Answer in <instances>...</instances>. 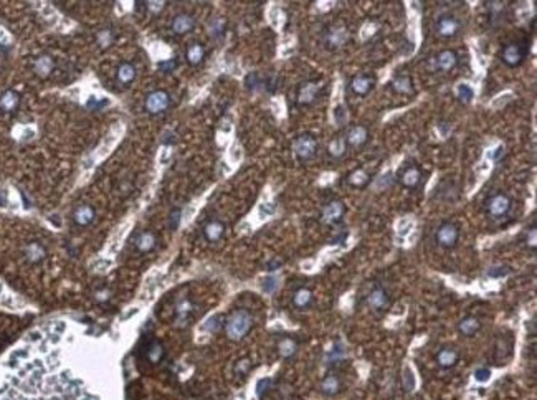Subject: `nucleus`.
<instances>
[{"label":"nucleus","instance_id":"7","mask_svg":"<svg viewBox=\"0 0 537 400\" xmlns=\"http://www.w3.org/2000/svg\"><path fill=\"white\" fill-rule=\"evenodd\" d=\"M486 210H488L489 215L494 217V218L504 217L506 213L511 210V198L506 194H496L488 200Z\"/></svg>","mask_w":537,"mask_h":400},{"label":"nucleus","instance_id":"51","mask_svg":"<svg viewBox=\"0 0 537 400\" xmlns=\"http://www.w3.org/2000/svg\"><path fill=\"white\" fill-rule=\"evenodd\" d=\"M503 152H504V147H503V146H498L494 151L488 152V157H491L493 161H499V157L503 155Z\"/></svg>","mask_w":537,"mask_h":400},{"label":"nucleus","instance_id":"20","mask_svg":"<svg viewBox=\"0 0 537 400\" xmlns=\"http://www.w3.org/2000/svg\"><path fill=\"white\" fill-rule=\"evenodd\" d=\"M18 105H20L18 93L9 90V91H4L2 94H0V111H5V113H13V111L18 108Z\"/></svg>","mask_w":537,"mask_h":400},{"label":"nucleus","instance_id":"30","mask_svg":"<svg viewBox=\"0 0 537 400\" xmlns=\"http://www.w3.org/2000/svg\"><path fill=\"white\" fill-rule=\"evenodd\" d=\"M136 78V68L131 63H123L117 68V81L123 85H131Z\"/></svg>","mask_w":537,"mask_h":400},{"label":"nucleus","instance_id":"15","mask_svg":"<svg viewBox=\"0 0 537 400\" xmlns=\"http://www.w3.org/2000/svg\"><path fill=\"white\" fill-rule=\"evenodd\" d=\"M24 255L30 263H40L47 256V250L38 242H30L24 248Z\"/></svg>","mask_w":537,"mask_h":400},{"label":"nucleus","instance_id":"41","mask_svg":"<svg viewBox=\"0 0 537 400\" xmlns=\"http://www.w3.org/2000/svg\"><path fill=\"white\" fill-rule=\"evenodd\" d=\"M332 116H334V121H335V124H339V126H342V124H344V123H346V119H347V114H346V108H344V106H337V108H335V109H334V113H332Z\"/></svg>","mask_w":537,"mask_h":400},{"label":"nucleus","instance_id":"5","mask_svg":"<svg viewBox=\"0 0 537 400\" xmlns=\"http://www.w3.org/2000/svg\"><path fill=\"white\" fill-rule=\"evenodd\" d=\"M146 111L151 114H161L170 106V96L164 90H155L146 96Z\"/></svg>","mask_w":537,"mask_h":400},{"label":"nucleus","instance_id":"17","mask_svg":"<svg viewBox=\"0 0 537 400\" xmlns=\"http://www.w3.org/2000/svg\"><path fill=\"white\" fill-rule=\"evenodd\" d=\"M192 313H193V305L189 299H182L178 303L175 309V323L178 328H185V326L189 324Z\"/></svg>","mask_w":537,"mask_h":400},{"label":"nucleus","instance_id":"54","mask_svg":"<svg viewBox=\"0 0 537 400\" xmlns=\"http://www.w3.org/2000/svg\"><path fill=\"white\" fill-rule=\"evenodd\" d=\"M531 247L535 248V230H534V228H532V232H531Z\"/></svg>","mask_w":537,"mask_h":400},{"label":"nucleus","instance_id":"6","mask_svg":"<svg viewBox=\"0 0 537 400\" xmlns=\"http://www.w3.org/2000/svg\"><path fill=\"white\" fill-rule=\"evenodd\" d=\"M460 240V230L453 224H442L436 230V242L443 248H453Z\"/></svg>","mask_w":537,"mask_h":400},{"label":"nucleus","instance_id":"46","mask_svg":"<svg viewBox=\"0 0 537 400\" xmlns=\"http://www.w3.org/2000/svg\"><path fill=\"white\" fill-rule=\"evenodd\" d=\"M181 217H182V212L178 209H175L172 213H170V227H172V230H175L178 224H181Z\"/></svg>","mask_w":537,"mask_h":400},{"label":"nucleus","instance_id":"9","mask_svg":"<svg viewBox=\"0 0 537 400\" xmlns=\"http://www.w3.org/2000/svg\"><path fill=\"white\" fill-rule=\"evenodd\" d=\"M367 305H369V308H372L374 311H384V309L389 308L390 298H389V294H387V291L384 290V288L377 286V288H374V290L369 293Z\"/></svg>","mask_w":537,"mask_h":400},{"label":"nucleus","instance_id":"22","mask_svg":"<svg viewBox=\"0 0 537 400\" xmlns=\"http://www.w3.org/2000/svg\"><path fill=\"white\" fill-rule=\"evenodd\" d=\"M341 390H342V382H341V379L335 374L327 375L326 379L323 381V384H321V392H323V394L327 395V397L337 395Z\"/></svg>","mask_w":537,"mask_h":400},{"label":"nucleus","instance_id":"35","mask_svg":"<svg viewBox=\"0 0 537 400\" xmlns=\"http://www.w3.org/2000/svg\"><path fill=\"white\" fill-rule=\"evenodd\" d=\"M346 152V143L342 137H335L332 143L329 144V154L334 155V157H341L342 154Z\"/></svg>","mask_w":537,"mask_h":400},{"label":"nucleus","instance_id":"2","mask_svg":"<svg viewBox=\"0 0 537 400\" xmlns=\"http://www.w3.org/2000/svg\"><path fill=\"white\" fill-rule=\"evenodd\" d=\"M251 328H253V316L247 309L233 311L225 323V332L228 339L232 341H242L248 334Z\"/></svg>","mask_w":537,"mask_h":400},{"label":"nucleus","instance_id":"32","mask_svg":"<svg viewBox=\"0 0 537 400\" xmlns=\"http://www.w3.org/2000/svg\"><path fill=\"white\" fill-rule=\"evenodd\" d=\"M392 85H393V90L397 93H400V94H408V93H412V90H413L412 79H410L407 75H400L397 78H393Z\"/></svg>","mask_w":537,"mask_h":400},{"label":"nucleus","instance_id":"24","mask_svg":"<svg viewBox=\"0 0 537 400\" xmlns=\"http://www.w3.org/2000/svg\"><path fill=\"white\" fill-rule=\"evenodd\" d=\"M317 91H319V85L316 83V81L304 83L300 90V94H297V101H300L301 105H309V103L316 99Z\"/></svg>","mask_w":537,"mask_h":400},{"label":"nucleus","instance_id":"25","mask_svg":"<svg viewBox=\"0 0 537 400\" xmlns=\"http://www.w3.org/2000/svg\"><path fill=\"white\" fill-rule=\"evenodd\" d=\"M480 329H481V323H480L478 317H474V316H468V317H465V319H461L458 324L460 334H463L466 337L476 334Z\"/></svg>","mask_w":537,"mask_h":400},{"label":"nucleus","instance_id":"43","mask_svg":"<svg viewBox=\"0 0 537 400\" xmlns=\"http://www.w3.org/2000/svg\"><path fill=\"white\" fill-rule=\"evenodd\" d=\"M489 377H491V370L486 367H480L474 370V379L478 382H488Z\"/></svg>","mask_w":537,"mask_h":400},{"label":"nucleus","instance_id":"44","mask_svg":"<svg viewBox=\"0 0 537 400\" xmlns=\"http://www.w3.org/2000/svg\"><path fill=\"white\" fill-rule=\"evenodd\" d=\"M223 28H225V20H223V18H217V20L212 22V25H210V33L215 35V36H218V35L223 32Z\"/></svg>","mask_w":537,"mask_h":400},{"label":"nucleus","instance_id":"53","mask_svg":"<svg viewBox=\"0 0 537 400\" xmlns=\"http://www.w3.org/2000/svg\"><path fill=\"white\" fill-rule=\"evenodd\" d=\"M440 129H442V136H446V134H448V129H451V128L445 126V123H443L442 126H440Z\"/></svg>","mask_w":537,"mask_h":400},{"label":"nucleus","instance_id":"3","mask_svg":"<svg viewBox=\"0 0 537 400\" xmlns=\"http://www.w3.org/2000/svg\"><path fill=\"white\" fill-rule=\"evenodd\" d=\"M526 55H527V47L524 45V43L512 42V43H508V45L503 48L501 60L508 66H511V68H514V66H519L524 62Z\"/></svg>","mask_w":537,"mask_h":400},{"label":"nucleus","instance_id":"49","mask_svg":"<svg viewBox=\"0 0 537 400\" xmlns=\"http://www.w3.org/2000/svg\"><path fill=\"white\" fill-rule=\"evenodd\" d=\"M220 316H213V317H210V319H208V323H207V326H205V328L208 329V331H217L218 328H220Z\"/></svg>","mask_w":537,"mask_h":400},{"label":"nucleus","instance_id":"29","mask_svg":"<svg viewBox=\"0 0 537 400\" xmlns=\"http://www.w3.org/2000/svg\"><path fill=\"white\" fill-rule=\"evenodd\" d=\"M164 354H166V351H164V346L159 343V341H151L146 349V355H147V361L151 362V364H159V362L164 359Z\"/></svg>","mask_w":537,"mask_h":400},{"label":"nucleus","instance_id":"23","mask_svg":"<svg viewBox=\"0 0 537 400\" xmlns=\"http://www.w3.org/2000/svg\"><path fill=\"white\" fill-rule=\"evenodd\" d=\"M369 139V131L364 126H354L352 129L347 132V143L352 147H361L367 143Z\"/></svg>","mask_w":537,"mask_h":400},{"label":"nucleus","instance_id":"8","mask_svg":"<svg viewBox=\"0 0 537 400\" xmlns=\"http://www.w3.org/2000/svg\"><path fill=\"white\" fill-rule=\"evenodd\" d=\"M436 32L440 36L451 38L460 32V22L453 15H442L436 20Z\"/></svg>","mask_w":537,"mask_h":400},{"label":"nucleus","instance_id":"14","mask_svg":"<svg viewBox=\"0 0 537 400\" xmlns=\"http://www.w3.org/2000/svg\"><path fill=\"white\" fill-rule=\"evenodd\" d=\"M55 70V60L50 55H42L35 60L33 65V71L36 76L40 78H48L51 75V71Z\"/></svg>","mask_w":537,"mask_h":400},{"label":"nucleus","instance_id":"40","mask_svg":"<svg viewBox=\"0 0 537 400\" xmlns=\"http://www.w3.org/2000/svg\"><path fill=\"white\" fill-rule=\"evenodd\" d=\"M250 369H251L250 359H242V361L236 362V366H235V374H236V375H247V374L250 372Z\"/></svg>","mask_w":537,"mask_h":400},{"label":"nucleus","instance_id":"33","mask_svg":"<svg viewBox=\"0 0 537 400\" xmlns=\"http://www.w3.org/2000/svg\"><path fill=\"white\" fill-rule=\"evenodd\" d=\"M278 351H280V354H281V357L288 359V357H293V355L296 354L297 346H296V343H294L293 339L286 337V339H283L281 343L278 344Z\"/></svg>","mask_w":537,"mask_h":400},{"label":"nucleus","instance_id":"45","mask_svg":"<svg viewBox=\"0 0 537 400\" xmlns=\"http://www.w3.org/2000/svg\"><path fill=\"white\" fill-rule=\"evenodd\" d=\"M511 99H512V93H504V94H499L498 98L493 101V108H494V109L501 108V106H504V105H506V103H509Z\"/></svg>","mask_w":537,"mask_h":400},{"label":"nucleus","instance_id":"10","mask_svg":"<svg viewBox=\"0 0 537 400\" xmlns=\"http://www.w3.org/2000/svg\"><path fill=\"white\" fill-rule=\"evenodd\" d=\"M94 217H96L94 209H93L91 205H88V204L78 205L76 209H74V212H73V222H74L76 225H79V227H88V225H91L93 220H94Z\"/></svg>","mask_w":537,"mask_h":400},{"label":"nucleus","instance_id":"26","mask_svg":"<svg viewBox=\"0 0 537 400\" xmlns=\"http://www.w3.org/2000/svg\"><path fill=\"white\" fill-rule=\"evenodd\" d=\"M347 40H349V30L346 27L334 28V30H331L329 36H327V43H329V47H332V48L342 47Z\"/></svg>","mask_w":537,"mask_h":400},{"label":"nucleus","instance_id":"13","mask_svg":"<svg viewBox=\"0 0 537 400\" xmlns=\"http://www.w3.org/2000/svg\"><path fill=\"white\" fill-rule=\"evenodd\" d=\"M172 32L177 33V35H185L189 33L190 30H193V27H195V18H193L192 15H189V13H181V15H175L174 20H172Z\"/></svg>","mask_w":537,"mask_h":400},{"label":"nucleus","instance_id":"52","mask_svg":"<svg viewBox=\"0 0 537 400\" xmlns=\"http://www.w3.org/2000/svg\"><path fill=\"white\" fill-rule=\"evenodd\" d=\"M161 70H164V71H172L174 68H175V62L174 60H169V62H162L161 65Z\"/></svg>","mask_w":537,"mask_h":400},{"label":"nucleus","instance_id":"16","mask_svg":"<svg viewBox=\"0 0 537 400\" xmlns=\"http://www.w3.org/2000/svg\"><path fill=\"white\" fill-rule=\"evenodd\" d=\"M155 243H157V238H155V235L152 232H141L136 240H134V245H136V250L141 251V253H149V251H152Z\"/></svg>","mask_w":537,"mask_h":400},{"label":"nucleus","instance_id":"21","mask_svg":"<svg viewBox=\"0 0 537 400\" xmlns=\"http://www.w3.org/2000/svg\"><path fill=\"white\" fill-rule=\"evenodd\" d=\"M456 65H458V56H456V53H454V51H451V50H443V51H440V53H438V56H436V66H438L440 70L450 71V70H453Z\"/></svg>","mask_w":537,"mask_h":400},{"label":"nucleus","instance_id":"27","mask_svg":"<svg viewBox=\"0 0 537 400\" xmlns=\"http://www.w3.org/2000/svg\"><path fill=\"white\" fill-rule=\"evenodd\" d=\"M400 181H402V184L405 185V187H408V189H415L416 185L420 184V181H422V172H420V169H419V167H415V166L408 167V169L405 170V172L402 174Z\"/></svg>","mask_w":537,"mask_h":400},{"label":"nucleus","instance_id":"11","mask_svg":"<svg viewBox=\"0 0 537 400\" xmlns=\"http://www.w3.org/2000/svg\"><path fill=\"white\" fill-rule=\"evenodd\" d=\"M374 83H375L374 78L369 76V75H357L352 78V81H350V88H352L354 94L362 96L364 98V96H367L372 91Z\"/></svg>","mask_w":537,"mask_h":400},{"label":"nucleus","instance_id":"36","mask_svg":"<svg viewBox=\"0 0 537 400\" xmlns=\"http://www.w3.org/2000/svg\"><path fill=\"white\" fill-rule=\"evenodd\" d=\"M349 181H350V184H352V185H357V187H362V185L367 184L369 177H367V174H365L362 169H359V170H355V172L350 174Z\"/></svg>","mask_w":537,"mask_h":400},{"label":"nucleus","instance_id":"1","mask_svg":"<svg viewBox=\"0 0 537 400\" xmlns=\"http://www.w3.org/2000/svg\"><path fill=\"white\" fill-rule=\"evenodd\" d=\"M0 400H103L83 377L65 369L56 357L18 359L0 387Z\"/></svg>","mask_w":537,"mask_h":400},{"label":"nucleus","instance_id":"19","mask_svg":"<svg viewBox=\"0 0 537 400\" xmlns=\"http://www.w3.org/2000/svg\"><path fill=\"white\" fill-rule=\"evenodd\" d=\"M436 362H438V366L443 367V369L454 367L458 362V352L451 349V347H443V349H440L436 354Z\"/></svg>","mask_w":537,"mask_h":400},{"label":"nucleus","instance_id":"47","mask_svg":"<svg viewBox=\"0 0 537 400\" xmlns=\"http://www.w3.org/2000/svg\"><path fill=\"white\" fill-rule=\"evenodd\" d=\"M276 286H278V279H276V278H266L265 283H263V290L266 293H271V291H274Z\"/></svg>","mask_w":537,"mask_h":400},{"label":"nucleus","instance_id":"38","mask_svg":"<svg viewBox=\"0 0 537 400\" xmlns=\"http://www.w3.org/2000/svg\"><path fill=\"white\" fill-rule=\"evenodd\" d=\"M344 355H346V349H344V346L339 344V343L335 344V346L332 347V349H331V352H329V357H331L332 364H334V362L341 361V359H344Z\"/></svg>","mask_w":537,"mask_h":400},{"label":"nucleus","instance_id":"50","mask_svg":"<svg viewBox=\"0 0 537 400\" xmlns=\"http://www.w3.org/2000/svg\"><path fill=\"white\" fill-rule=\"evenodd\" d=\"M109 299H111V291H109V290H101V291L96 293V301L106 303V301H109Z\"/></svg>","mask_w":537,"mask_h":400},{"label":"nucleus","instance_id":"42","mask_svg":"<svg viewBox=\"0 0 537 400\" xmlns=\"http://www.w3.org/2000/svg\"><path fill=\"white\" fill-rule=\"evenodd\" d=\"M98 43H100V47H109L111 43H113V32H111V30H103L98 35Z\"/></svg>","mask_w":537,"mask_h":400},{"label":"nucleus","instance_id":"37","mask_svg":"<svg viewBox=\"0 0 537 400\" xmlns=\"http://www.w3.org/2000/svg\"><path fill=\"white\" fill-rule=\"evenodd\" d=\"M511 273V268L508 266H493V268L488 270V276L489 278H504Z\"/></svg>","mask_w":537,"mask_h":400},{"label":"nucleus","instance_id":"39","mask_svg":"<svg viewBox=\"0 0 537 400\" xmlns=\"http://www.w3.org/2000/svg\"><path fill=\"white\" fill-rule=\"evenodd\" d=\"M404 389L407 392H412L415 389V377H413V372L408 367L404 370Z\"/></svg>","mask_w":537,"mask_h":400},{"label":"nucleus","instance_id":"31","mask_svg":"<svg viewBox=\"0 0 537 400\" xmlns=\"http://www.w3.org/2000/svg\"><path fill=\"white\" fill-rule=\"evenodd\" d=\"M204 56H205V48L200 45V43H192V45L187 48V62L190 65L195 66L198 63H202Z\"/></svg>","mask_w":537,"mask_h":400},{"label":"nucleus","instance_id":"48","mask_svg":"<svg viewBox=\"0 0 537 400\" xmlns=\"http://www.w3.org/2000/svg\"><path fill=\"white\" fill-rule=\"evenodd\" d=\"M146 7L149 10H151L152 13H159L161 10H164V7H166V2H146Z\"/></svg>","mask_w":537,"mask_h":400},{"label":"nucleus","instance_id":"4","mask_svg":"<svg viewBox=\"0 0 537 400\" xmlns=\"http://www.w3.org/2000/svg\"><path fill=\"white\" fill-rule=\"evenodd\" d=\"M293 149H294V154L297 155V159L301 161H309L316 155L317 149H319V144L317 141L309 136V134H304V136H300L293 144Z\"/></svg>","mask_w":537,"mask_h":400},{"label":"nucleus","instance_id":"18","mask_svg":"<svg viewBox=\"0 0 537 400\" xmlns=\"http://www.w3.org/2000/svg\"><path fill=\"white\" fill-rule=\"evenodd\" d=\"M204 235H205V238L210 243L220 242L222 236L225 235V225H223L220 220L208 222V224L204 227Z\"/></svg>","mask_w":537,"mask_h":400},{"label":"nucleus","instance_id":"34","mask_svg":"<svg viewBox=\"0 0 537 400\" xmlns=\"http://www.w3.org/2000/svg\"><path fill=\"white\" fill-rule=\"evenodd\" d=\"M456 94H458L460 101H463V103H466V105H468V103H471L473 98H474V90L469 85L461 83L456 88Z\"/></svg>","mask_w":537,"mask_h":400},{"label":"nucleus","instance_id":"28","mask_svg":"<svg viewBox=\"0 0 537 400\" xmlns=\"http://www.w3.org/2000/svg\"><path fill=\"white\" fill-rule=\"evenodd\" d=\"M293 305L297 309H308L312 305V293L308 288H300L294 294H293Z\"/></svg>","mask_w":537,"mask_h":400},{"label":"nucleus","instance_id":"12","mask_svg":"<svg viewBox=\"0 0 537 400\" xmlns=\"http://www.w3.org/2000/svg\"><path fill=\"white\" fill-rule=\"evenodd\" d=\"M344 212H346L344 204L339 202V200H335V202H331V204L324 209V212H323V220L326 222V224L334 225V224H337V222L342 220V217H344Z\"/></svg>","mask_w":537,"mask_h":400}]
</instances>
